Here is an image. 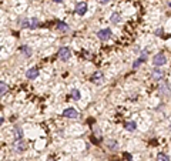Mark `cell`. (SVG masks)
Instances as JSON below:
<instances>
[{
    "label": "cell",
    "mask_w": 171,
    "mask_h": 161,
    "mask_svg": "<svg viewBox=\"0 0 171 161\" xmlns=\"http://www.w3.org/2000/svg\"><path fill=\"white\" fill-rule=\"evenodd\" d=\"M40 24L39 19H36V17H33V19H29V20H24L23 22V24L22 27H29V29H31V30H34V29H37Z\"/></svg>",
    "instance_id": "7a4b0ae2"
},
{
    "label": "cell",
    "mask_w": 171,
    "mask_h": 161,
    "mask_svg": "<svg viewBox=\"0 0 171 161\" xmlns=\"http://www.w3.org/2000/svg\"><path fill=\"white\" fill-rule=\"evenodd\" d=\"M47 161H54V158H49V160H47Z\"/></svg>",
    "instance_id": "cb8c5ba5"
},
{
    "label": "cell",
    "mask_w": 171,
    "mask_h": 161,
    "mask_svg": "<svg viewBox=\"0 0 171 161\" xmlns=\"http://www.w3.org/2000/svg\"><path fill=\"white\" fill-rule=\"evenodd\" d=\"M53 1H56V3H60V1H63V0H53Z\"/></svg>",
    "instance_id": "603a6c76"
},
{
    "label": "cell",
    "mask_w": 171,
    "mask_h": 161,
    "mask_svg": "<svg viewBox=\"0 0 171 161\" xmlns=\"http://www.w3.org/2000/svg\"><path fill=\"white\" fill-rule=\"evenodd\" d=\"M91 81L94 84H101V83L104 81V74H103L101 71H96L91 76Z\"/></svg>",
    "instance_id": "52a82bcc"
},
{
    "label": "cell",
    "mask_w": 171,
    "mask_h": 161,
    "mask_svg": "<svg viewBox=\"0 0 171 161\" xmlns=\"http://www.w3.org/2000/svg\"><path fill=\"white\" fill-rule=\"evenodd\" d=\"M151 76H153V79H154V80H161V77H163V71H161V70H158V68H156V70L153 71V74H151Z\"/></svg>",
    "instance_id": "2e32d148"
},
{
    "label": "cell",
    "mask_w": 171,
    "mask_h": 161,
    "mask_svg": "<svg viewBox=\"0 0 171 161\" xmlns=\"http://www.w3.org/2000/svg\"><path fill=\"white\" fill-rule=\"evenodd\" d=\"M0 90H1V93H0L1 95H4V94L7 93V84H6L3 80L0 81Z\"/></svg>",
    "instance_id": "d6986e66"
},
{
    "label": "cell",
    "mask_w": 171,
    "mask_h": 161,
    "mask_svg": "<svg viewBox=\"0 0 171 161\" xmlns=\"http://www.w3.org/2000/svg\"><path fill=\"white\" fill-rule=\"evenodd\" d=\"M37 76H39V68L37 67H31L26 71V77L29 80H34V79H37Z\"/></svg>",
    "instance_id": "ba28073f"
},
{
    "label": "cell",
    "mask_w": 171,
    "mask_h": 161,
    "mask_svg": "<svg viewBox=\"0 0 171 161\" xmlns=\"http://www.w3.org/2000/svg\"><path fill=\"white\" fill-rule=\"evenodd\" d=\"M70 57H71V52H70L68 47H61V49L59 50V59H60V60L67 61Z\"/></svg>",
    "instance_id": "277c9868"
},
{
    "label": "cell",
    "mask_w": 171,
    "mask_h": 161,
    "mask_svg": "<svg viewBox=\"0 0 171 161\" xmlns=\"http://www.w3.org/2000/svg\"><path fill=\"white\" fill-rule=\"evenodd\" d=\"M167 63V57H165V54L164 53H157L154 56V59H153V64L156 66V67H160V66H164Z\"/></svg>",
    "instance_id": "6da1fadb"
},
{
    "label": "cell",
    "mask_w": 171,
    "mask_h": 161,
    "mask_svg": "<svg viewBox=\"0 0 171 161\" xmlns=\"http://www.w3.org/2000/svg\"><path fill=\"white\" fill-rule=\"evenodd\" d=\"M157 161H170V157L167 154H164V153H160L157 155Z\"/></svg>",
    "instance_id": "ac0fdd59"
},
{
    "label": "cell",
    "mask_w": 171,
    "mask_h": 161,
    "mask_svg": "<svg viewBox=\"0 0 171 161\" xmlns=\"http://www.w3.org/2000/svg\"><path fill=\"white\" fill-rule=\"evenodd\" d=\"M71 98L74 100V101H79L80 98H81V94L77 89H74V90H71Z\"/></svg>",
    "instance_id": "9a60e30c"
},
{
    "label": "cell",
    "mask_w": 171,
    "mask_h": 161,
    "mask_svg": "<svg viewBox=\"0 0 171 161\" xmlns=\"http://www.w3.org/2000/svg\"><path fill=\"white\" fill-rule=\"evenodd\" d=\"M13 148H14L16 153H23V151L26 150V144H24L23 140H19V141H14Z\"/></svg>",
    "instance_id": "9c48e42d"
},
{
    "label": "cell",
    "mask_w": 171,
    "mask_h": 161,
    "mask_svg": "<svg viewBox=\"0 0 171 161\" xmlns=\"http://www.w3.org/2000/svg\"><path fill=\"white\" fill-rule=\"evenodd\" d=\"M160 91L163 94H170V87H168V83L167 81H163L160 84Z\"/></svg>",
    "instance_id": "4fadbf2b"
},
{
    "label": "cell",
    "mask_w": 171,
    "mask_h": 161,
    "mask_svg": "<svg viewBox=\"0 0 171 161\" xmlns=\"http://www.w3.org/2000/svg\"><path fill=\"white\" fill-rule=\"evenodd\" d=\"M74 10H76V13L79 14V16H84V14L87 13V3L86 1H79L76 4Z\"/></svg>",
    "instance_id": "5b68a950"
},
{
    "label": "cell",
    "mask_w": 171,
    "mask_h": 161,
    "mask_svg": "<svg viewBox=\"0 0 171 161\" xmlns=\"http://www.w3.org/2000/svg\"><path fill=\"white\" fill-rule=\"evenodd\" d=\"M111 34H113V33H111L110 29H103V30H98V31H97V37L103 41L110 40V39H111Z\"/></svg>",
    "instance_id": "3957f363"
},
{
    "label": "cell",
    "mask_w": 171,
    "mask_h": 161,
    "mask_svg": "<svg viewBox=\"0 0 171 161\" xmlns=\"http://www.w3.org/2000/svg\"><path fill=\"white\" fill-rule=\"evenodd\" d=\"M63 117L66 118H79V111L74 108H66L63 110Z\"/></svg>",
    "instance_id": "8992f818"
},
{
    "label": "cell",
    "mask_w": 171,
    "mask_h": 161,
    "mask_svg": "<svg viewBox=\"0 0 171 161\" xmlns=\"http://www.w3.org/2000/svg\"><path fill=\"white\" fill-rule=\"evenodd\" d=\"M20 50H22V53L24 54L26 57H30V56L33 54V49H31V47H29V46H22V47H20Z\"/></svg>",
    "instance_id": "5bb4252c"
},
{
    "label": "cell",
    "mask_w": 171,
    "mask_h": 161,
    "mask_svg": "<svg viewBox=\"0 0 171 161\" xmlns=\"http://www.w3.org/2000/svg\"><path fill=\"white\" fill-rule=\"evenodd\" d=\"M107 1H108V0H101V3H103V4H105Z\"/></svg>",
    "instance_id": "7402d4cb"
},
{
    "label": "cell",
    "mask_w": 171,
    "mask_h": 161,
    "mask_svg": "<svg viewBox=\"0 0 171 161\" xmlns=\"http://www.w3.org/2000/svg\"><path fill=\"white\" fill-rule=\"evenodd\" d=\"M145 60H147V53L141 54V57H140V59H138V60H137V61H135V63L133 64V67H134V68H137V67H138V64H140V63H144Z\"/></svg>",
    "instance_id": "e0dca14e"
},
{
    "label": "cell",
    "mask_w": 171,
    "mask_h": 161,
    "mask_svg": "<svg viewBox=\"0 0 171 161\" xmlns=\"http://www.w3.org/2000/svg\"><path fill=\"white\" fill-rule=\"evenodd\" d=\"M124 128H126L127 131H135L137 124H135V121H127V123L124 124Z\"/></svg>",
    "instance_id": "8fae6325"
},
{
    "label": "cell",
    "mask_w": 171,
    "mask_h": 161,
    "mask_svg": "<svg viewBox=\"0 0 171 161\" xmlns=\"http://www.w3.org/2000/svg\"><path fill=\"white\" fill-rule=\"evenodd\" d=\"M14 138H16V141H19V140H23V130L20 128V127H14Z\"/></svg>",
    "instance_id": "30bf717a"
},
{
    "label": "cell",
    "mask_w": 171,
    "mask_h": 161,
    "mask_svg": "<svg viewBox=\"0 0 171 161\" xmlns=\"http://www.w3.org/2000/svg\"><path fill=\"white\" fill-rule=\"evenodd\" d=\"M111 22H113V23H119V22H121V16H120L119 13H113L111 14Z\"/></svg>",
    "instance_id": "ffe728a7"
},
{
    "label": "cell",
    "mask_w": 171,
    "mask_h": 161,
    "mask_svg": "<svg viewBox=\"0 0 171 161\" xmlns=\"http://www.w3.org/2000/svg\"><path fill=\"white\" fill-rule=\"evenodd\" d=\"M56 27H57L59 31H63V33H67V31L70 30V27L67 26L66 23H63V22H59V23L56 24Z\"/></svg>",
    "instance_id": "7c38bea8"
},
{
    "label": "cell",
    "mask_w": 171,
    "mask_h": 161,
    "mask_svg": "<svg viewBox=\"0 0 171 161\" xmlns=\"http://www.w3.org/2000/svg\"><path fill=\"white\" fill-rule=\"evenodd\" d=\"M107 146H108L110 148L116 147V141H107Z\"/></svg>",
    "instance_id": "44dd1931"
}]
</instances>
